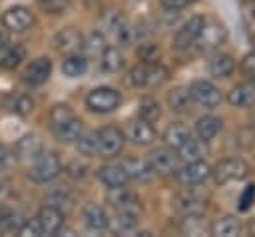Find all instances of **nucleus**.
I'll use <instances>...</instances> for the list:
<instances>
[{
  "mask_svg": "<svg viewBox=\"0 0 255 237\" xmlns=\"http://www.w3.org/2000/svg\"><path fill=\"white\" fill-rule=\"evenodd\" d=\"M169 72L165 66L157 64V62H141L137 66H133L129 70V82L133 86H143V88H153V86H161L167 80Z\"/></svg>",
  "mask_w": 255,
  "mask_h": 237,
  "instance_id": "1",
  "label": "nucleus"
},
{
  "mask_svg": "<svg viewBox=\"0 0 255 237\" xmlns=\"http://www.w3.org/2000/svg\"><path fill=\"white\" fill-rule=\"evenodd\" d=\"M173 207L177 213L185 215H203L207 209V195L199 189H195V185H187V189H183L181 193H177L173 197Z\"/></svg>",
  "mask_w": 255,
  "mask_h": 237,
  "instance_id": "2",
  "label": "nucleus"
},
{
  "mask_svg": "<svg viewBox=\"0 0 255 237\" xmlns=\"http://www.w3.org/2000/svg\"><path fill=\"white\" fill-rule=\"evenodd\" d=\"M62 171V161L54 151H42L38 157H34V163L30 165L28 177L36 183H46L54 179Z\"/></svg>",
  "mask_w": 255,
  "mask_h": 237,
  "instance_id": "3",
  "label": "nucleus"
},
{
  "mask_svg": "<svg viewBox=\"0 0 255 237\" xmlns=\"http://www.w3.org/2000/svg\"><path fill=\"white\" fill-rule=\"evenodd\" d=\"M120 104H122V94L110 86L94 88L86 96V106L96 114H110V112L118 110Z\"/></svg>",
  "mask_w": 255,
  "mask_h": 237,
  "instance_id": "4",
  "label": "nucleus"
},
{
  "mask_svg": "<svg viewBox=\"0 0 255 237\" xmlns=\"http://www.w3.org/2000/svg\"><path fill=\"white\" fill-rule=\"evenodd\" d=\"M211 175H213L217 185H225V183H231V181H241L249 175V165L241 157H227L211 169Z\"/></svg>",
  "mask_w": 255,
  "mask_h": 237,
  "instance_id": "5",
  "label": "nucleus"
},
{
  "mask_svg": "<svg viewBox=\"0 0 255 237\" xmlns=\"http://www.w3.org/2000/svg\"><path fill=\"white\" fill-rule=\"evenodd\" d=\"M225 40H227V28L219 20H205L201 30H199L195 44L199 46V50L211 52V50L219 48Z\"/></svg>",
  "mask_w": 255,
  "mask_h": 237,
  "instance_id": "6",
  "label": "nucleus"
},
{
  "mask_svg": "<svg viewBox=\"0 0 255 237\" xmlns=\"http://www.w3.org/2000/svg\"><path fill=\"white\" fill-rule=\"evenodd\" d=\"M96 137H98V151L104 157H116L124 149L126 135L116 125H106V127L98 129L96 131Z\"/></svg>",
  "mask_w": 255,
  "mask_h": 237,
  "instance_id": "7",
  "label": "nucleus"
},
{
  "mask_svg": "<svg viewBox=\"0 0 255 237\" xmlns=\"http://www.w3.org/2000/svg\"><path fill=\"white\" fill-rule=\"evenodd\" d=\"M189 96L193 102H197L199 106L207 108V110H213L221 104V92L217 90V86H213L211 82L207 80H197L189 86Z\"/></svg>",
  "mask_w": 255,
  "mask_h": 237,
  "instance_id": "8",
  "label": "nucleus"
},
{
  "mask_svg": "<svg viewBox=\"0 0 255 237\" xmlns=\"http://www.w3.org/2000/svg\"><path fill=\"white\" fill-rule=\"evenodd\" d=\"M106 201H108L116 211H135V213H139V209H141L139 197H137L133 191L126 189L124 185L108 187Z\"/></svg>",
  "mask_w": 255,
  "mask_h": 237,
  "instance_id": "9",
  "label": "nucleus"
},
{
  "mask_svg": "<svg viewBox=\"0 0 255 237\" xmlns=\"http://www.w3.org/2000/svg\"><path fill=\"white\" fill-rule=\"evenodd\" d=\"M175 175H177L179 183H183V185H199L211 175V167L203 159H191L185 165H181L175 171Z\"/></svg>",
  "mask_w": 255,
  "mask_h": 237,
  "instance_id": "10",
  "label": "nucleus"
},
{
  "mask_svg": "<svg viewBox=\"0 0 255 237\" xmlns=\"http://www.w3.org/2000/svg\"><path fill=\"white\" fill-rule=\"evenodd\" d=\"M2 24L10 32H24L34 24V14L26 6H12L2 14Z\"/></svg>",
  "mask_w": 255,
  "mask_h": 237,
  "instance_id": "11",
  "label": "nucleus"
},
{
  "mask_svg": "<svg viewBox=\"0 0 255 237\" xmlns=\"http://www.w3.org/2000/svg\"><path fill=\"white\" fill-rule=\"evenodd\" d=\"M203 22H205V18L203 16H191L177 32H175V36H173V48H177V50H185V48H189L191 44H195V40H197V36H199V30H201V26H203Z\"/></svg>",
  "mask_w": 255,
  "mask_h": 237,
  "instance_id": "12",
  "label": "nucleus"
},
{
  "mask_svg": "<svg viewBox=\"0 0 255 237\" xmlns=\"http://www.w3.org/2000/svg\"><path fill=\"white\" fill-rule=\"evenodd\" d=\"M149 165L153 169V173H163V175H169V173H175L179 169V155L169 147H161V149H155L151 155H149Z\"/></svg>",
  "mask_w": 255,
  "mask_h": 237,
  "instance_id": "13",
  "label": "nucleus"
},
{
  "mask_svg": "<svg viewBox=\"0 0 255 237\" xmlns=\"http://www.w3.org/2000/svg\"><path fill=\"white\" fill-rule=\"evenodd\" d=\"M129 141H133L135 145H149L155 139V129L149 121L145 119H131L126 125V133H124Z\"/></svg>",
  "mask_w": 255,
  "mask_h": 237,
  "instance_id": "14",
  "label": "nucleus"
},
{
  "mask_svg": "<svg viewBox=\"0 0 255 237\" xmlns=\"http://www.w3.org/2000/svg\"><path fill=\"white\" fill-rule=\"evenodd\" d=\"M227 100L233 108H253L255 106V80L233 86Z\"/></svg>",
  "mask_w": 255,
  "mask_h": 237,
  "instance_id": "15",
  "label": "nucleus"
},
{
  "mask_svg": "<svg viewBox=\"0 0 255 237\" xmlns=\"http://www.w3.org/2000/svg\"><path fill=\"white\" fill-rule=\"evenodd\" d=\"M82 44H84L82 34H80L76 28H72V26L60 30V32L56 34V38H54V46H56V50L62 52V54H74V52H78V50L82 48Z\"/></svg>",
  "mask_w": 255,
  "mask_h": 237,
  "instance_id": "16",
  "label": "nucleus"
},
{
  "mask_svg": "<svg viewBox=\"0 0 255 237\" xmlns=\"http://www.w3.org/2000/svg\"><path fill=\"white\" fill-rule=\"evenodd\" d=\"M50 72H52V62H50V58H46V56L36 58V60L30 62V66L26 68V72H24V82L30 84V86H42V84L50 78Z\"/></svg>",
  "mask_w": 255,
  "mask_h": 237,
  "instance_id": "17",
  "label": "nucleus"
},
{
  "mask_svg": "<svg viewBox=\"0 0 255 237\" xmlns=\"http://www.w3.org/2000/svg\"><path fill=\"white\" fill-rule=\"evenodd\" d=\"M108 227L116 235H129L137 227V213L135 211H116L108 217Z\"/></svg>",
  "mask_w": 255,
  "mask_h": 237,
  "instance_id": "18",
  "label": "nucleus"
},
{
  "mask_svg": "<svg viewBox=\"0 0 255 237\" xmlns=\"http://www.w3.org/2000/svg\"><path fill=\"white\" fill-rule=\"evenodd\" d=\"M36 219H38L42 231L48 233V235L58 233V229L64 225V213L58 207H54V205H44L38 211V217Z\"/></svg>",
  "mask_w": 255,
  "mask_h": 237,
  "instance_id": "19",
  "label": "nucleus"
},
{
  "mask_svg": "<svg viewBox=\"0 0 255 237\" xmlns=\"http://www.w3.org/2000/svg\"><path fill=\"white\" fill-rule=\"evenodd\" d=\"M82 219H84L86 227L92 231H102L108 227V215H106L104 207H100L98 203H86L82 207Z\"/></svg>",
  "mask_w": 255,
  "mask_h": 237,
  "instance_id": "20",
  "label": "nucleus"
},
{
  "mask_svg": "<svg viewBox=\"0 0 255 237\" xmlns=\"http://www.w3.org/2000/svg\"><path fill=\"white\" fill-rule=\"evenodd\" d=\"M42 151H44V145L36 133H26L16 141V155L20 159H34Z\"/></svg>",
  "mask_w": 255,
  "mask_h": 237,
  "instance_id": "21",
  "label": "nucleus"
},
{
  "mask_svg": "<svg viewBox=\"0 0 255 237\" xmlns=\"http://www.w3.org/2000/svg\"><path fill=\"white\" fill-rule=\"evenodd\" d=\"M26 56V48L22 44H2L0 46V68L14 70Z\"/></svg>",
  "mask_w": 255,
  "mask_h": 237,
  "instance_id": "22",
  "label": "nucleus"
},
{
  "mask_svg": "<svg viewBox=\"0 0 255 237\" xmlns=\"http://www.w3.org/2000/svg\"><path fill=\"white\" fill-rule=\"evenodd\" d=\"M122 167H124L128 179L147 181V179H151V175H153V169H151L149 161L139 159V157H129V159H126V163H124Z\"/></svg>",
  "mask_w": 255,
  "mask_h": 237,
  "instance_id": "23",
  "label": "nucleus"
},
{
  "mask_svg": "<svg viewBox=\"0 0 255 237\" xmlns=\"http://www.w3.org/2000/svg\"><path fill=\"white\" fill-rule=\"evenodd\" d=\"M239 231H241V223L237 217H231V215L219 217L209 225V233L215 237H235L239 235Z\"/></svg>",
  "mask_w": 255,
  "mask_h": 237,
  "instance_id": "24",
  "label": "nucleus"
},
{
  "mask_svg": "<svg viewBox=\"0 0 255 237\" xmlns=\"http://www.w3.org/2000/svg\"><path fill=\"white\" fill-rule=\"evenodd\" d=\"M189 137H191L189 129H187L183 123H179V121L169 123V125L165 127V131H163V141H165V145L171 147V149H179Z\"/></svg>",
  "mask_w": 255,
  "mask_h": 237,
  "instance_id": "25",
  "label": "nucleus"
},
{
  "mask_svg": "<svg viewBox=\"0 0 255 237\" xmlns=\"http://www.w3.org/2000/svg\"><path fill=\"white\" fill-rule=\"evenodd\" d=\"M221 125H223V121L219 118H215V116H201L195 121V133L203 141H209V139H213L221 131Z\"/></svg>",
  "mask_w": 255,
  "mask_h": 237,
  "instance_id": "26",
  "label": "nucleus"
},
{
  "mask_svg": "<svg viewBox=\"0 0 255 237\" xmlns=\"http://www.w3.org/2000/svg\"><path fill=\"white\" fill-rule=\"evenodd\" d=\"M98 177L106 187L126 185V181H128V175H126L124 167H120V165H102L98 169Z\"/></svg>",
  "mask_w": 255,
  "mask_h": 237,
  "instance_id": "27",
  "label": "nucleus"
},
{
  "mask_svg": "<svg viewBox=\"0 0 255 237\" xmlns=\"http://www.w3.org/2000/svg\"><path fill=\"white\" fill-rule=\"evenodd\" d=\"M86 70H88V60L82 54H78V52L66 54L64 62H62L64 76H68V78H80V76L86 74Z\"/></svg>",
  "mask_w": 255,
  "mask_h": 237,
  "instance_id": "28",
  "label": "nucleus"
},
{
  "mask_svg": "<svg viewBox=\"0 0 255 237\" xmlns=\"http://www.w3.org/2000/svg\"><path fill=\"white\" fill-rule=\"evenodd\" d=\"M235 70V60L229 54H215L209 60V72L215 78H229Z\"/></svg>",
  "mask_w": 255,
  "mask_h": 237,
  "instance_id": "29",
  "label": "nucleus"
},
{
  "mask_svg": "<svg viewBox=\"0 0 255 237\" xmlns=\"http://www.w3.org/2000/svg\"><path fill=\"white\" fill-rule=\"evenodd\" d=\"M84 131V123L74 116L72 119H68L66 123H62V125H58L56 129H54V133H56V137L60 139V141H64V143H70V141H76L78 137H80V133Z\"/></svg>",
  "mask_w": 255,
  "mask_h": 237,
  "instance_id": "30",
  "label": "nucleus"
},
{
  "mask_svg": "<svg viewBox=\"0 0 255 237\" xmlns=\"http://www.w3.org/2000/svg\"><path fill=\"white\" fill-rule=\"evenodd\" d=\"M207 153V141H203L201 137H189L181 147H179V157L191 161V159H203V155Z\"/></svg>",
  "mask_w": 255,
  "mask_h": 237,
  "instance_id": "31",
  "label": "nucleus"
},
{
  "mask_svg": "<svg viewBox=\"0 0 255 237\" xmlns=\"http://www.w3.org/2000/svg\"><path fill=\"white\" fill-rule=\"evenodd\" d=\"M100 56H102V70H104V72L114 74V72H120V70L124 68V54H122L118 48L106 46Z\"/></svg>",
  "mask_w": 255,
  "mask_h": 237,
  "instance_id": "32",
  "label": "nucleus"
},
{
  "mask_svg": "<svg viewBox=\"0 0 255 237\" xmlns=\"http://www.w3.org/2000/svg\"><path fill=\"white\" fill-rule=\"evenodd\" d=\"M48 205H54V207H58L64 213V211L72 209L74 197H72V193L66 187H60L58 185V187H54V189L48 191Z\"/></svg>",
  "mask_w": 255,
  "mask_h": 237,
  "instance_id": "33",
  "label": "nucleus"
},
{
  "mask_svg": "<svg viewBox=\"0 0 255 237\" xmlns=\"http://www.w3.org/2000/svg\"><path fill=\"white\" fill-rule=\"evenodd\" d=\"M137 112H139V118L145 119V121H149V123H153V121H157L161 118V106L153 98L139 100V110Z\"/></svg>",
  "mask_w": 255,
  "mask_h": 237,
  "instance_id": "34",
  "label": "nucleus"
},
{
  "mask_svg": "<svg viewBox=\"0 0 255 237\" xmlns=\"http://www.w3.org/2000/svg\"><path fill=\"white\" fill-rule=\"evenodd\" d=\"M209 231V225L203 221L201 215H185L181 223V233L183 235H205Z\"/></svg>",
  "mask_w": 255,
  "mask_h": 237,
  "instance_id": "35",
  "label": "nucleus"
},
{
  "mask_svg": "<svg viewBox=\"0 0 255 237\" xmlns=\"http://www.w3.org/2000/svg\"><path fill=\"white\" fill-rule=\"evenodd\" d=\"M191 100L189 96V88H183V86H175L169 94H167V104L171 110H183L187 106V102Z\"/></svg>",
  "mask_w": 255,
  "mask_h": 237,
  "instance_id": "36",
  "label": "nucleus"
},
{
  "mask_svg": "<svg viewBox=\"0 0 255 237\" xmlns=\"http://www.w3.org/2000/svg\"><path fill=\"white\" fill-rule=\"evenodd\" d=\"M76 114L72 112V108L70 106H66V104H56V106H52V110H50V123H52V129H56L58 125H62V123H66L68 119H72Z\"/></svg>",
  "mask_w": 255,
  "mask_h": 237,
  "instance_id": "37",
  "label": "nucleus"
},
{
  "mask_svg": "<svg viewBox=\"0 0 255 237\" xmlns=\"http://www.w3.org/2000/svg\"><path fill=\"white\" fill-rule=\"evenodd\" d=\"M22 221L24 219H22V215L18 211L8 209V207L0 209V227H2V231H18Z\"/></svg>",
  "mask_w": 255,
  "mask_h": 237,
  "instance_id": "38",
  "label": "nucleus"
},
{
  "mask_svg": "<svg viewBox=\"0 0 255 237\" xmlns=\"http://www.w3.org/2000/svg\"><path fill=\"white\" fill-rule=\"evenodd\" d=\"M76 147L82 155H94L98 153V137L96 133H80V137L76 139Z\"/></svg>",
  "mask_w": 255,
  "mask_h": 237,
  "instance_id": "39",
  "label": "nucleus"
},
{
  "mask_svg": "<svg viewBox=\"0 0 255 237\" xmlns=\"http://www.w3.org/2000/svg\"><path fill=\"white\" fill-rule=\"evenodd\" d=\"M82 46L88 50V54L100 56L108 44H106V38H104L100 32H92V34L88 36V40H84V44H82Z\"/></svg>",
  "mask_w": 255,
  "mask_h": 237,
  "instance_id": "40",
  "label": "nucleus"
},
{
  "mask_svg": "<svg viewBox=\"0 0 255 237\" xmlns=\"http://www.w3.org/2000/svg\"><path fill=\"white\" fill-rule=\"evenodd\" d=\"M72 0H38V6L46 14H62L70 8Z\"/></svg>",
  "mask_w": 255,
  "mask_h": 237,
  "instance_id": "41",
  "label": "nucleus"
},
{
  "mask_svg": "<svg viewBox=\"0 0 255 237\" xmlns=\"http://www.w3.org/2000/svg\"><path fill=\"white\" fill-rule=\"evenodd\" d=\"M255 203V183H249V185H245V189L241 191V195H239V211H247L251 205Z\"/></svg>",
  "mask_w": 255,
  "mask_h": 237,
  "instance_id": "42",
  "label": "nucleus"
},
{
  "mask_svg": "<svg viewBox=\"0 0 255 237\" xmlns=\"http://www.w3.org/2000/svg\"><path fill=\"white\" fill-rule=\"evenodd\" d=\"M239 72L247 80H255V52L243 56V60L239 62Z\"/></svg>",
  "mask_w": 255,
  "mask_h": 237,
  "instance_id": "43",
  "label": "nucleus"
},
{
  "mask_svg": "<svg viewBox=\"0 0 255 237\" xmlns=\"http://www.w3.org/2000/svg\"><path fill=\"white\" fill-rule=\"evenodd\" d=\"M18 233H20L22 237H30V235L36 237V235H42L44 231H42L38 219H30V221H22V225L18 227Z\"/></svg>",
  "mask_w": 255,
  "mask_h": 237,
  "instance_id": "44",
  "label": "nucleus"
},
{
  "mask_svg": "<svg viewBox=\"0 0 255 237\" xmlns=\"http://www.w3.org/2000/svg\"><path fill=\"white\" fill-rule=\"evenodd\" d=\"M14 110H16V114L18 116H30V112L34 110V100L30 98V96H20L18 100H16V104H14Z\"/></svg>",
  "mask_w": 255,
  "mask_h": 237,
  "instance_id": "45",
  "label": "nucleus"
},
{
  "mask_svg": "<svg viewBox=\"0 0 255 237\" xmlns=\"http://www.w3.org/2000/svg\"><path fill=\"white\" fill-rule=\"evenodd\" d=\"M86 171H88V165H86L84 161H78V159H72V161L66 165V173H68L70 177H74V179H82V177L86 175Z\"/></svg>",
  "mask_w": 255,
  "mask_h": 237,
  "instance_id": "46",
  "label": "nucleus"
},
{
  "mask_svg": "<svg viewBox=\"0 0 255 237\" xmlns=\"http://www.w3.org/2000/svg\"><path fill=\"white\" fill-rule=\"evenodd\" d=\"M137 54H139V58L143 60V62H155L157 60V56H159V48L155 46V44H141V48L137 50Z\"/></svg>",
  "mask_w": 255,
  "mask_h": 237,
  "instance_id": "47",
  "label": "nucleus"
},
{
  "mask_svg": "<svg viewBox=\"0 0 255 237\" xmlns=\"http://www.w3.org/2000/svg\"><path fill=\"white\" fill-rule=\"evenodd\" d=\"M243 147H249L253 141H255V129H253V125L251 127H245V129H241L239 131V139H237Z\"/></svg>",
  "mask_w": 255,
  "mask_h": 237,
  "instance_id": "48",
  "label": "nucleus"
},
{
  "mask_svg": "<svg viewBox=\"0 0 255 237\" xmlns=\"http://www.w3.org/2000/svg\"><path fill=\"white\" fill-rule=\"evenodd\" d=\"M195 0H161V4L167 8V10H181L189 4H193Z\"/></svg>",
  "mask_w": 255,
  "mask_h": 237,
  "instance_id": "49",
  "label": "nucleus"
},
{
  "mask_svg": "<svg viewBox=\"0 0 255 237\" xmlns=\"http://www.w3.org/2000/svg\"><path fill=\"white\" fill-rule=\"evenodd\" d=\"M10 159H12V155H10L8 147L0 143V169H2V167H6V165L10 163Z\"/></svg>",
  "mask_w": 255,
  "mask_h": 237,
  "instance_id": "50",
  "label": "nucleus"
},
{
  "mask_svg": "<svg viewBox=\"0 0 255 237\" xmlns=\"http://www.w3.org/2000/svg\"><path fill=\"white\" fill-rule=\"evenodd\" d=\"M251 125H255V106H253V110H251Z\"/></svg>",
  "mask_w": 255,
  "mask_h": 237,
  "instance_id": "51",
  "label": "nucleus"
},
{
  "mask_svg": "<svg viewBox=\"0 0 255 237\" xmlns=\"http://www.w3.org/2000/svg\"><path fill=\"white\" fill-rule=\"evenodd\" d=\"M249 231L255 235V221H253V223H249Z\"/></svg>",
  "mask_w": 255,
  "mask_h": 237,
  "instance_id": "52",
  "label": "nucleus"
},
{
  "mask_svg": "<svg viewBox=\"0 0 255 237\" xmlns=\"http://www.w3.org/2000/svg\"><path fill=\"white\" fill-rule=\"evenodd\" d=\"M253 50H255V36H253Z\"/></svg>",
  "mask_w": 255,
  "mask_h": 237,
  "instance_id": "53",
  "label": "nucleus"
},
{
  "mask_svg": "<svg viewBox=\"0 0 255 237\" xmlns=\"http://www.w3.org/2000/svg\"><path fill=\"white\" fill-rule=\"evenodd\" d=\"M0 193H2V183H0Z\"/></svg>",
  "mask_w": 255,
  "mask_h": 237,
  "instance_id": "54",
  "label": "nucleus"
},
{
  "mask_svg": "<svg viewBox=\"0 0 255 237\" xmlns=\"http://www.w3.org/2000/svg\"><path fill=\"white\" fill-rule=\"evenodd\" d=\"M253 4H255V2H253Z\"/></svg>",
  "mask_w": 255,
  "mask_h": 237,
  "instance_id": "55",
  "label": "nucleus"
}]
</instances>
